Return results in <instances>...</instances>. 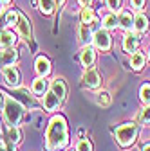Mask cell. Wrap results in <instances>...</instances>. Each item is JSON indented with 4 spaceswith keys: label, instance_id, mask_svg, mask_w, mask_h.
<instances>
[{
    "label": "cell",
    "instance_id": "obj_1",
    "mask_svg": "<svg viewBox=\"0 0 150 151\" xmlns=\"http://www.w3.org/2000/svg\"><path fill=\"white\" fill-rule=\"evenodd\" d=\"M45 142H47V149L54 151V149H60L67 144V124L65 119L56 115L51 119L49 128L45 131Z\"/></svg>",
    "mask_w": 150,
    "mask_h": 151
},
{
    "label": "cell",
    "instance_id": "obj_2",
    "mask_svg": "<svg viewBox=\"0 0 150 151\" xmlns=\"http://www.w3.org/2000/svg\"><path fill=\"white\" fill-rule=\"evenodd\" d=\"M4 113H6V121L9 126H16L20 122L22 115H24V108L22 104L11 99V97H6V104H4Z\"/></svg>",
    "mask_w": 150,
    "mask_h": 151
},
{
    "label": "cell",
    "instance_id": "obj_3",
    "mask_svg": "<svg viewBox=\"0 0 150 151\" xmlns=\"http://www.w3.org/2000/svg\"><path fill=\"white\" fill-rule=\"evenodd\" d=\"M116 139L121 146L128 147V146H132L138 139V126L134 122H128V124H123L116 129Z\"/></svg>",
    "mask_w": 150,
    "mask_h": 151
},
{
    "label": "cell",
    "instance_id": "obj_4",
    "mask_svg": "<svg viewBox=\"0 0 150 151\" xmlns=\"http://www.w3.org/2000/svg\"><path fill=\"white\" fill-rule=\"evenodd\" d=\"M92 40H94V45L101 50H108L110 49V36L107 32V29H98L94 34H92Z\"/></svg>",
    "mask_w": 150,
    "mask_h": 151
},
{
    "label": "cell",
    "instance_id": "obj_5",
    "mask_svg": "<svg viewBox=\"0 0 150 151\" xmlns=\"http://www.w3.org/2000/svg\"><path fill=\"white\" fill-rule=\"evenodd\" d=\"M60 103H62V99L56 96L54 92H47V93H44V108H45L47 111H54V110H58Z\"/></svg>",
    "mask_w": 150,
    "mask_h": 151
},
{
    "label": "cell",
    "instance_id": "obj_6",
    "mask_svg": "<svg viewBox=\"0 0 150 151\" xmlns=\"http://www.w3.org/2000/svg\"><path fill=\"white\" fill-rule=\"evenodd\" d=\"M83 83L89 86V88H98L101 85V79H100V74L98 70L94 68H89L85 74H83Z\"/></svg>",
    "mask_w": 150,
    "mask_h": 151
},
{
    "label": "cell",
    "instance_id": "obj_7",
    "mask_svg": "<svg viewBox=\"0 0 150 151\" xmlns=\"http://www.w3.org/2000/svg\"><path fill=\"white\" fill-rule=\"evenodd\" d=\"M2 74H4V78H6V81H7V85H11V86H16L18 83H20V74H18V70L15 68V67H4L2 68Z\"/></svg>",
    "mask_w": 150,
    "mask_h": 151
},
{
    "label": "cell",
    "instance_id": "obj_8",
    "mask_svg": "<svg viewBox=\"0 0 150 151\" xmlns=\"http://www.w3.org/2000/svg\"><path fill=\"white\" fill-rule=\"evenodd\" d=\"M118 25L121 27V29H125V31H128L130 27L134 25V16L130 14L128 11H121L119 14H118Z\"/></svg>",
    "mask_w": 150,
    "mask_h": 151
},
{
    "label": "cell",
    "instance_id": "obj_9",
    "mask_svg": "<svg viewBox=\"0 0 150 151\" xmlns=\"http://www.w3.org/2000/svg\"><path fill=\"white\" fill-rule=\"evenodd\" d=\"M138 32H146L148 31V18L143 13H138L134 16V25H132Z\"/></svg>",
    "mask_w": 150,
    "mask_h": 151
},
{
    "label": "cell",
    "instance_id": "obj_10",
    "mask_svg": "<svg viewBox=\"0 0 150 151\" xmlns=\"http://www.w3.org/2000/svg\"><path fill=\"white\" fill-rule=\"evenodd\" d=\"M94 60H96L94 49H92L90 45H87V47L82 50V63H83V67H90L92 63H94Z\"/></svg>",
    "mask_w": 150,
    "mask_h": 151
},
{
    "label": "cell",
    "instance_id": "obj_11",
    "mask_svg": "<svg viewBox=\"0 0 150 151\" xmlns=\"http://www.w3.org/2000/svg\"><path fill=\"white\" fill-rule=\"evenodd\" d=\"M36 72H38L42 78H45V76L51 72V63L47 58H44V56H40L38 60H36Z\"/></svg>",
    "mask_w": 150,
    "mask_h": 151
},
{
    "label": "cell",
    "instance_id": "obj_12",
    "mask_svg": "<svg viewBox=\"0 0 150 151\" xmlns=\"http://www.w3.org/2000/svg\"><path fill=\"white\" fill-rule=\"evenodd\" d=\"M16 27H18V31H20V34L25 38V40H29V38H31V25H29V22L25 20V18L20 16V14H18V24H16Z\"/></svg>",
    "mask_w": 150,
    "mask_h": 151
},
{
    "label": "cell",
    "instance_id": "obj_13",
    "mask_svg": "<svg viewBox=\"0 0 150 151\" xmlns=\"http://www.w3.org/2000/svg\"><path fill=\"white\" fill-rule=\"evenodd\" d=\"M138 47V36L136 34H127L123 38V49L125 52H134Z\"/></svg>",
    "mask_w": 150,
    "mask_h": 151
},
{
    "label": "cell",
    "instance_id": "obj_14",
    "mask_svg": "<svg viewBox=\"0 0 150 151\" xmlns=\"http://www.w3.org/2000/svg\"><path fill=\"white\" fill-rule=\"evenodd\" d=\"M15 42H16V38L11 31L0 32V47H11V45H15Z\"/></svg>",
    "mask_w": 150,
    "mask_h": 151
},
{
    "label": "cell",
    "instance_id": "obj_15",
    "mask_svg": "<svg viewBox=\"0 0 150 151\" xmlns=\"http://www.w3.org/2000/svg\"><path fill=\"white\" fill-rule=\"evenodd\" d=\"M51 92H54L56 96H58L60 99H63L65 97V92H67V88H65V83L62 81V79H56V81H52V85H51Z\"/></svg>",
    "mask_w": 150,
    "mask_h": 151
},
{
    "label": "cell",
    "instance_id": "obj_16",
    "mask_svg": "<svg viewBox=\"0 0 150 151\" xmlns=\"http://www.w3.org/2000/svg\"><path fill=\"white\" fill-rule=\"evenodd\" d=\"M45 90H47V81H45L44 78L34 79V83H33V92L36 93V96H44Z\"/></svg>",
    "mask_w": 150,
    "mask_h": 151
},
{
    "label": "cell",
    "instance_id": "obj_17",
    "mask_svg": "<svg viewBox=\"0 0 150 151\" xmlns=\"http://www.w3.org/2000/svg\"><path fill=\"white\" fill-rule=\"evenodd\" d=\"M130 65H132L134 70H139L145 67V56L141 52H134L132 54V58H130Z\"/></svg>",
    "mask_w": 150,
    "mask_h": 151
},
{
    "label": "cell",
    "instance_id": "obj_18",
    "mask_svg": "<svg viewBox=\"0 0 150 151\" xmlns=\"http://www.w3.org/2000/svg\"><path fill=\"white\" fill-rule=\"evenodd\" d=\"M82 22L85 25H90V24H96V18H94V13H92L90 7H85L82 11Z\"/></svg>",
    "mask_w": 150,
    "mask_h": 151
},
{
    "label": "cell",
    "instance_id": "obj_19",
    "mask_svg": "<svg viewBox=\"0 0 150 151\" xmlns=\"http://www.w3.org/2000/svg\"><path fill=\"white\" fill-rule=\"evenodd\" d=\"M116 25H118V18H116V14L108 13V14L103 16V27H105V29H116Z\"/></svg>",
    "mask_w": 150,
    "mask_h": 151
},
{
    "label": "cell",
    "instance_id": "obj_20",
    "mask_svg": "<svg viewBox=\"0 0 150 151\" xmlns=\"http://www.w3.org/2000/svg\"><path fill=\"white\" fill-rule=\"evenodd\" d=\"M38 4H40V9L44 14H51L54 11V0H38Z\"/></svg>",
    "mask_w": 150,
    "mask_h": 151
},
{
    "label": "cell",
    "instance_id": "obj_21",
    "mask_svg": "<svg viewBox=\"0 0 150 151\" xmlns=\"http://www.w3.org/2000/svg\"><path fill=\"white\" fill-rule=\"evenodd\" d=\"M80 40L85 45H89V42H90V31H89V25H85V24L80 27Z\"/></svg>",
    "mask_w": 150,
    "mask_h": 151
},
{
    "label": "cell",
    "instance_id": "obj_22",
    "mask_svg": "<svg viewBox=\"0 0 150 151\" xmlns=\"http://www.w3.org/2000/svg\"><path fill=\"white\" fill-rule=\"evenodd\" d=\"M16 24H18V13L16 11H7V14H6V25L13 27Z\"/></svg>",
    "mask_w": 150,
    "mask_h": 151
},
{
    "label": "cell",
    "instance_id": "obj_23",
    "mask_svg": "<svg viewBox=\"0 0 150 151\" xmlns=\"http://www.w3.org/2000/svg\"><path fill=\"white\" fill-rule=\"evenodd\" d=\"M139 96H141V101H143L145 104H150V85H143V86H141Z\"/></svg>",
    "mask_w": 150,
    "mask_h": 151
},
{
    "label": "cell",
    "instance_id": "obj_24",
    "mask_svg": "<svg viewBox=\"0 0 150 151\" xmlns=\"http://www.w3.org/2000/svg\"><path fill=\"white\" fill-rule=\"evenodd\" d=\"M9 140L13 144H16L18 140H20V129H18L16 126H11V129H9Z\"/></svg>",
    "mask_w": 150,
    "mask_h": 151
},
{
    "label": "cell",
    "instance_id": "obj_25",
    "mask_svg": "<svg viewBox=\"0 0 150 151\" xmlns=\"http://www.w3.org/2000/svg\"><path fill=\"white\" fill-rule=\"evenodd\" d=\"M98 104H101V106H105V108L110 104V96H108L107 92H100V93H98Z\"/></svg>",
    "mask_w": 150,
    "mask_h": 151
},
{
    "label": "cell",
    "instance_id": "obj_26",
    "mask_svg": "<svg viewBox=\"0 0 150 151\" xmlns=\"http://www.w3.org/2000/svg\"><path fill=\"white\" fill-rule=\"evenodd\" d=\"M76 151H92V144L89 142V140H80L78 142V147H76Z\"/></svg>",
    "mask_w": 150,
    "mask_h": 151
},
{
    "label": "cell",
    "instance_id": "obj_27",
    "mask_svg": "<svg viewBox=\"0 0 150 151\" xmlns=\"http://www.w3.org/2000/svg\"><path fill=\"white\" fill-rule=\"evenodd\" d=\"M139 121H141L143 124H150V106H148V108H145V110L141 111Z\"/></svg>",
    "mask_w": 150,
    "mask_h": 151
},
{
    "label": "cell",
    "instance_id": "obj_28",
    "mask_svg": "<svg viewBox=\"0 0 150 151\" xmlns=\"http://www.w3.org/2000/svg\"><path fill=\"white\" fill-rule=\"evenodd\" d=\"M2 60H4V61H13V60H16V52H13V50L2 52Z\"/></svg>",
    "mask_w": 150,
    "mask_h": 151
},
{
    "label": "cell",
    "instance_id": "obj_29",
    "mask_svg": "<svg viewBox=\"0 0 150 151\" xmlns=\"http://www.w3.org/2000/svg\"><path fill=\"white\" fill-rule=\"evenodd\" d=\"M107 6H108L112 11H116V9H119V6H121V0H107Z\"/></svg>",
    "mask_w": 150,
    "mask_h": 151
},
{
    "label": "cell",
    "instance_id": "obj_30",
    "mask_svg": "<svg viewBox=\"0 0 150 151\" xmlns=\"http://www.w3.org/2000/svg\"><path fill=\"white\" fill-rule=\"evenodd\" d=\"M132 6H134L136 9H141V7L145 6V0H132Z\"/></svg>",
    "mask_w": 150,
    "mask_h": 151
},
{
    "label": "cell",
    "instance_id": "obj_31",
    "mask_svg": "<svg viewBox=\"0 0 150 151\" xmlns=\"http://www.w3.org/2000/svg\"><path fill=\"white\" fill-rule=\"evenodd\" d=\"M4 104H6V96H4L2 92H0V111L4 110Z\"/></svg>",
    "mask_w": 150,
    "mask_h": 151
},
{
    "label": "cell",
    "instance_id": "obj_32",
    "mask_svg": "<svg viewBox=\"0 0 150 151\" xmlns=\"http://www.w3.org/2000/svg\"><path fill=\"white\" fill-rule=\"evenodd\" d=\"M78 2H80V4H82L83 7H89V6L92 4V0H78Z\"/></svg>",
    "mask_w": 150,
    "mask_h": 151
},
{
    "label": "cell",
    "instance_id": "obj_33",
    "mask_svg": "<svg viewBox=\"0 0 150 151\" xmlns=\"http://www.w3.org/2000/svg\"><path fill=\"white\" fill-rule=\"evenodd\" d=\"M4 151H15V146H13V142H11V144H7V147H4Z\"/></svg>",
    "mask_w": 150,
    "mask_h": 151
},
{
    "label": "cell",
    "instance_id": "obj_34",
    "mask_svg": "<svg viewBox=\"0 0 150 151\" xmlns=\"http://www.w3.org/2000/svg\"><path fill=\"white\" fill-rule=\"evenodd\" d=\"M143 151H150V144H146V146L143 147Z\"/></svg>",
    "mask_w": 150,
    "mask_h": 151
},
{
    "label": "cell",
    "instance_id": "obj_35",
    "mask_svg": "<svg viewBox=\"0 0 150 151\" xmlns=\"http://www.w3.org/2000/svg\"><path fill=\"white\" fill-rule=\"evenodd\" d=\"M54 2L58 4V6H62V4H63V0H54Z\"/></svg>",
    "mask_w": 150,
    "mask_h": 151
},
{
    "label": "cell",
    "instance_id": "obj_36",
    "mask_svg": "<svg viewBox=\"0 0 150 151\" xmlns=\"http://www.w3.org/2000/svg\"><path fill=\"white\" fill-rule=\"evenodd\" d=\"M0 2H2V4H7V2H9V0H0Z\"/></svg>",
    "mask_w": 150,
    "mask_h": 151
},
{
    "label": "cell",
    "instance_id": "obj_37",
    "mask_svg": "<svg viewBox=\"0 0 150 151\" xmlns=\"http://www.w3.org/2000/svg\"><path fill=\"white\" fill-rule=\"evenodd\" d=\"M0 13H2V2H0Z\"/></svg>",
    "mask_w": 150,
    "mask_h": 151
},
{
    "label": "cell",
    "instance_id": "obj_38",
    "mask_svg": "<svg viewBox=\"0 0 150 151\" xmlns=\"http://www.w3.org/2000/svg\"><path fill=\"white\" fill-rule=\"evenodd\" d=\"M148 58H150V50H148Z\"/></svg>",
    "mask_w": 150,
    "mask_h": 151
}]
</instances>
